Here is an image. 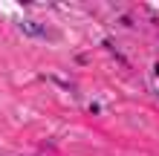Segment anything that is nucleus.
<instances>
[{
    "instance_id": "f257e3e1",
    "label": "nucleus",
    "mask_w": 159,
    "mask_h": 156,
    "mask_svg": "<svg viewBox=\"0 0 159 156\" xmlns=\"http://www.w3.org/2000/svg\"><path fill=\"white\" fill-rule=\"evenodd\" d=\"M20 29H23L26 35H32V38H43V35H46V29H43V26L32 23V20H20Z\"/></svg>"
}]
</instances>
